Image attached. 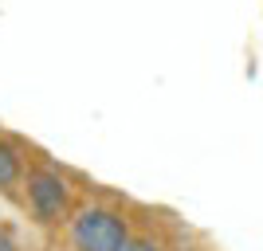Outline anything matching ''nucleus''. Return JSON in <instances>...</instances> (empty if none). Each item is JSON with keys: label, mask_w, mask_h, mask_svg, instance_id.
I'll use <instances>...</instances> for the list:
<instances>
[{"label": "nucleus", "mask_w": 263, "mask_h": 251, "mask_svg": "<svg viewBox=\"0 0 263 251\" xmlns=\"http://www.w3.org/2000/svg\"><path fill=\"white\" fill-rule=\"evenodd\" d=\"M0 251H20V243H16V236L8 228H0Z\"/></svg>", "instance_id": "39448f33"}, {"label": "nucleus", "mask_w": 263, "mask_h": 251, "mask_svg": "<svg viewBox=\"0 0 263 251\" xmlns=\"http://www.w3.org/2000/svg\"><path fill=\"white\" fill-rule=\"evenodd\" d=\"M122 251H165V243L154 240V236H130Z\"/></svg>", "instance_id": "20e7f679"}, {"label": "nucleus", "mask_w": 263, "mask_h": 251, "mask_svg": "<svg viewBox=\"0 0 263 251\" xmlns=\"http://www.w3.org/2000/svg\"><path fill=\"white\" fill-rule=\"evenodd\" d=\"M20 188H24V208L40 228H55V224L71 220L75 188L55 165H28Z\"/></svg>", "instance_id": "f257e3e1"}, {"label": "nucleus", "mask_w": 263, "mask_h": 251, "mask_svg": "<svg viewBox=\"0 0 263 251\" xmlns=\"http://www.w3.org/2000/svg\"><path fill=\"white\" fill-rule=\"evenodd\" d=\"M71 251H122L130 240V220L110 204H83L71 216Z\"/></svg>", "instance_id": "f03ea898"}, {"label": "nucleus", "mask_w": 263, "mask_h": 251, "mask_svg": "<svg viewBox=\"0 0 263 251\" xmlns=\"http://www.w3.org/2000/svg\"><path fill=\"white\" fill-rule=\"evenodd\" d=\"M24 169H28V161H24V149H20L16 142H4V138H0V192L20 188Z\"/></svg>", "instance_id": "7ed1b4c3"}]
</instances>
